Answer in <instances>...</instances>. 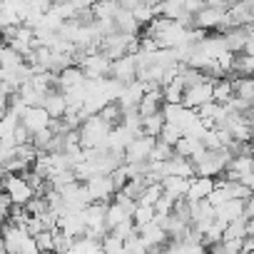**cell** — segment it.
Returning <instances> with one entry per match:
<instances>
[{"mask_svg": "<svg viewBox=\"0 0 254 254\" xmlns=\"http://www.w3.org/2000/svg\"><path fill=\"white\" fill-rule=\"evenodd\" d=\"M157 137H147V135H137L127 142V147L122 150V157H125V165H132V162H147L150 160V152L155 147Z\"/></svg>", "mask_w": 254, "mask_h": 254, "instance_id": "cell-1", "label": "cell"}, {"mask_svg": "<svg viewBox=\"0 0 254 254\" xmlns=\"http://www.w3.org/2000/svg\"><path fill=\"white\" fill-rule=\"evenodd\" d=\"M192 28H199V30H227V8H209L204 5L199 13L192 15Z\"/></svg>", "mask_w": 254, "mask_h": 254, "instance_id": "cell-2", "label": "cell"}, {"mask_svg": "<svg viewBox=\"0 0 254 254\" xmlns=\"http://www.w3.org/2000/svg\"><path fill=\"white\" fill-rule=\"evenodd\" d=\"M3 192L8 194L10 204H20V207L33 197V190L28 187V182L20 175H5L3 177Z\"/></svg>", "mask_w": 254, "mask_h": 254, "instance_id": "cell-3", "label": "cell"}, {"mask_svg": "<svg viewBox=\"0 0 254 254\" xmlns=\"http://www.w3.org/2000/svg\"><path fill=\"white\" fill-rule=\"evenodd\" d=\"M204 102H212V82H197V85H190L182 90V100H180L182 107L197 110Z\"/></svg>", "mask_w": 254, "mask_h": 254, "instance_id": "cell-4", "label": "cell"}, {"mask_svg": "<svg viewBox=\"0 0 254 254\" xmlns=\"http://www.w3.org/2000/svg\"><path fill=\"white\" fill-rule=\"evenodd\" d=\"M85 77H110V60L102 53H90L77 65Z\"/></svg>", "mask_w": 254, "mask_h": 254, "instance_id": "cell-5", "label": "cell"}, {"mask_svg": "<svg viewBox=\"0 0 254 254\" xmlns=\"http://www.w3.org/2000/svg\"><path fill=\"white\" fill-rule=\"evenodd\" d=\"M87 187V194H90V202H110V197L115 194V187L110 182L107 175H95L85 182Z\"/></svg>", "mask_w": 254, "mask_h": 254, "instance_id": "cell-6", "label": "cell"}, {"mask_svg": "<svg viewBox=\"0 0 254 254\" xmlns=\"http://www.w3.org/2000/svg\"><path fill=\"white\" fill-rule=\"evenodd\" d=\"M110 77L120 80V82H132L135 80V55H122L117 60L110 63Z\"/></svg>", "mask_w": 254, "mask_h": 254, "instance_id": "cell-7", "label": "cell"}, {"mask_svg": "<svg viewBox=\"0 0 254 254\" xmlns=\"http://www.w3.org/2000/svg\"><path fill=\"white\" fill-rule=\"evenodd\" d=\"M142 95H145V85H142L140 80L127 82V85H125V90H122V95L117 97L120 110H135V107H137V102L142 100Z\"/></svg>", "mask_w": 254, "mask_h": 254, "instance_id": "cell-8", "label": "cell"}, {"mask_svg": "<svg viewBox=\"0 0 254 254\" xmlns=\"http://www.w3.org/2000/svg\"><path fill=\"white\" fill-rule=\"evenodd\" d=\"M135 232H137V237L142 239L145 247H165V242L170 239V237L165 234V229H162L160 224H155V222L142 224V227H135Z\"/></svg>", "mask_w": 254, "mask_h": 254, "instance_id": "cell-9", "label": "cell"}, {"mask_svg": "<svg viewBox=\"0 0 254 254\" xmlns=\"http://www.w3.org/2000/svg\"><path fill=\"white\" fill-rule=\"evenodd\" d=\"M48 122H50V117H48V112H45L43 107H28V110H25V115L20 117V125L25 127V130H28L30 135H33V132H38V130H45Z\"/></svg>", "mask_w": 254, "mask_h": 254, "instance_id": "cell-10", "label": "cell"}, {"mask_svg": "<svg viewBox=\"0 0 254 254\" xmlns=\"http://www.w3.org/2000/svg\"><path fill=\"white\" fill-rule=\"evenodd\" d=\"M214 187V180L212 177H190V187H187V194L185 199L187 202H199V199H207V194L212 192Z\"/></svg>", "mask_w": 254, "mask_h": 254, "instance_id": "cell-11", "label": "cell"}, {"mask_svg": "<svg viewBox=\"0 0 254 254\" xmlns=\"http://www.w3.org/2000/svg\"><path fill=\"white\" fill-rule=\"evenodd\" d=\"M33 28H28V25H18V30H15V38L8 43L15 53H20L23 55V60L33 53Z\"/></svg>", "mask_w": 254, "mask_h": 254, "instance_id": "cell-12", "label": "cell"}, {"mask_svg": "<svg viewBox=\"0 0 254 254\" xmlns=\"http://www.w3.org/2000/svg\"><path fill=\"white\" fill-rule=\"evenodd\" d=\"M40 107L48 112V117H50V120H58V117H63V115H65L67 102H65V97H63V92H60V90H50V92L43 97Z\"/></svg>", "mask_w": 254, "mask_h": 254, "instance_id": "cell-13", "label": "cell"}, {"mask_svg": "<svg viewBox=\"0 0 254 254\" xmlns=\"http://www.w3.org/2000/svg\"><path fill=\"white\" fill-rule=\"evenodd\" d=\"M82 82H85V75H82V70L77 65H70V67H65V70L58 72V87H60V92H70L72 87H80Z\"/></svg>", "mask_w": 254, "mask_h": 254, "instance_id": "cell-14", "label": "cell"}, {"mask_svg": "<svg viewBox=\"0 0 254 254\" xmlns=\"http://www.w3.org/2000/svg\"><path fill=\"white\" fill-rule=\"evenodd\" d=\"M160 187H162V194H167V197H172V199L177 202V199H182V197L187 194L190 180H185V177H175V175H167V177H162Z\"/></svg>", "mask_w": 254, "mask_h": 254, "instance_id": "cell-15", "label": "cell"}, {"mask_svg": "<svg viewBox=\"0 0 254 254\" xmlns=\"http://www.w3.org/2000/svg\"><path fill=\"white\" fill-rule=\"evenodd\" d=\"M165 172L167 175H175V177H194V165L187 160V157H180V155H172V160L165 162Z\"/></svg>", "mask_w": 254, "mask_h": 254, "instance_id": "cell-16", "label": "cell"}, {"mask_svg": "<svg viewBox=\"0 0 254 254\" xmlns=\"http://www.w3.org/2000/svg\"><path fill=\"white\" fill-rule=\"evenodd\" d=\"M252 70H254V55H244V53L232 55L229 72H234V77H252Z\"/></svg>", "mask_w": 254, "mask_h": 254, "instance_id": "cell-17", "label": "cell"}, {"mask_svg": "<svg viewBox=\"0 0 254 254\" xmlns=\"http://www.w3.org/2000/svg\"><path fill=\"white\" fill-rule=\"evenodd\" d=\"M232 95L244 100V102H252L254 100V80L252 77H234L232 80Z\"/></svg>", "mask_w": 254, "mask_h": 254, "instance_id": "cell-18", "label": "cell"}, {"mask_svg": "<svg viewBox=\"0 0 254 254\" xmlns=\"http://www.w3.org/2000/svg\"><path fill=\"white\" fill-rule=\"evenodd\" d=\"M23 60L20 53H15L8 43H0V70H10V67H18Z\"/></svg>", "mask_w": 254, "mask_h": 254, "instance_id": "cell-19", "label": "cell"}, {"mask_svg": "<svg viewBox=\"0 0 254 254\" xmlns=\"http://www.w3.org/2000/svg\"><path fill=\"white\" fill-rule=\"evenodd\" d=\"M162 125H165V117H162V112H155V115H150V117H142L140 135L157 137V135H160V130H162Z\"/></svg>", "mask_w": 254, "mask_h": 254, "instance_id": "cell-20", "label": "cell"}, {"mask_svg": "<svg viewBox=\"0 0 254 254\" xmlns=\"http://www.w3.org/2000/svg\"><path fill=\"white\" fill-rule=\"evenodd\" d=\"M90 10H92L95 20H112V18H115V13H117L120 8H117L115 0H97V3H95Z\"/></svg>", "mask_w": 254, "mask_h": 254, "instance_id": "cell-21", "label": "cell"}, {"mask_svg": "<svg viewBox=\"0 0 254 254\" xmlns=\"http://www.w3.org/2000/svg\"><path fill=\"white\" fill-rule=\"evenodd\" d=\"M229 97H232V82L229 80H214L212 82V102L227 105Z\"/></svg>", "mask_w": 254, "mask_h": 254, "instance_id": "cell-22", "label": "cell"}, {"mask_svg": "<svg viewBox=\"0 0 254 254\" xmlns=\"http://www.w3.org/2000/svg\"><path fill=\"white\" fill-rule=\"evenodd\" d=\"M97 115H100V120H102L107 127H117V125H120V120H122V110H120V105H117V102H107Z\"/></svg>", "mask_w": 254, "mask_h": 254, "instance_id": "cell-23", "label": "cell"}, {"mask_svg": "<svg viewBox=\"0 0 254 254\" xmlns=\"http://www.w3.org/2000/svg\"><path fill=\"white\" fill-rule=\"evenodd\" d=\"M100 249H102V254H125V239H120V237L107 232L100 239Z\"/></svg>", "mask_w": 254, "mask_h": 254, "instance_id": "cell-24", "label": "cell"}, {"mask_svg": "<svg viewBox=\"0 0 254 254\" xmlns=\"http://www.w3.org/2000/svg\"><path fill=\"white\" fill-rule=\"evenodd\" d=\"M125 217H127V214H125V209H122L117 202H107V209H105V227H107V232H110L115 224H120Z\"/></svg>", "mask_w": 254, "mask_h": 254, "instance_id": "cell-25", "label": "cell"}, {"mask_svg": "<svg viewBox=\"0 0 254 254\" xmlns=\"http://www.w3.org/2000/svg\"><path fill=\"white\" fill-rule=\"evenodd\" d=\"M162 194V187H160V182H152V185H145V190L140 192V197H137V204H147V207H152L155 202H157V197Z\"/></svg>", "mask_w": 254, "mask_h": 254, "instance_id": "cell-26", "label": "cell"}, {"mask_svg": "<svg viewBox=\"0 0 254 254\" xmlns=\"http://www.w3.org/2000/svg\"><path fill=\"white\" fill-rule=\"evenodd\" d=\"M182 137V130L177 125H170V122H165L162 125V130H160V135H157V140L160 142H165V145H172L175 147V142Z\"/></svg>", "mask_w": 254, "mask_h": 254, "instance_id": "cell-27", "label": "cell"}, {"mask_svg": "<svg viewBox=\"0 0 254 254\" xmlns=\"http://www.w3.org/2000/svg\"><path fill=\"white\" fill-rule=\"evenodd\" d=\"M172 155H175V150H172V145H165V142H155V147H152V152H150V160L147 162H167V160H172Z\"/></svg>", "mask_w": 254, "mask_h": 254, "instance_id": "cell-28", "label": "cell"}, {"mask_svg": "<svg viewBox=\"0 0 254 254\" xmlns=\"http://www.w3.org/2000/svg\"><path fill=\"white\" fill-rule=\"evenodd\" d=\"M33 239H35V247H38V252H40V254L55 252V239H53V232H50V229H43V232H38Z\"/></svg>", "mask_w": 254, "mask_h": 254, "instance_id": "cell-29", "label": "cell"}, {"mask_svg": "<svg viewBox=\"0 0 254 254\" xmlns=\"http://www.w3.org/2000/svg\"><path fill=\"white\" fill-rule=\"evenodd\" d=\"M155 219V207H147V204H137L135 212H132V222L135 227H142V224H150Z\"/></svg>", "mask_w": 254, "mask_h": 254, "instance_id": "cell-30", "label": "cell"}, {"mask_svg": "<svg viewBox=\"0 0 254 254\" xmlns=\"http://www.w3.org/2000/svg\"><path fill=\"white\" fill-rule=\"evenodd\" d=\"M110 234H115V237H120V239H130V237L135 234V222H132V217H125L120 224H115V227L110 229Z\"/></svg>", "mask_w": 254, "mask_h": 254, "instance_id": "cell-31", "label": "cell"}, {"mask_svg": "<svg viewBox=\"0 0 254 254\" xmlns=\"http://www.w3.org/2000/svg\"><path fill=\"white\" fill-rule=\"evenodd\" d=\"M107 177H110V182H112L115 192H117V190H122V187L127 185V180H130V177H127V167H125V165L115 167V170H112V172H110Z\"/></svg>", "mask_w": 254, "mask_h": 254, "instance_id": "cell-32", "label": "cell"}, {"mask_svg": "<svg viewBox=\"0 0 254 254\" xmlns=\"http://www.w3.org/2000/svg\"><path fill=\"white\" fill-rule=\"evenodd\" d=\"M125 254H147V247L142 244V239L137 237V232L130 239H125Z\"/></svg>", "mask_w": 254, "mask_h": 254, "instance_id": "cell-33", "label": "cell"}, {"mask_svg": "<svg viewBox=\"0 0 254 254\" xmlns=\"http://www.w3.org/2000/svg\"><path fill=\"white\" fill-rule=\"evenodd\" d=\"M155 15H157V8H150V5H140V8L132 10V18H135L140 25H147Z\"/></svg>", "mask_w": 254, "mask_h": 254, "instance_id": "cell-34", "label": "cell"}, {"mask_svg": "<svg viewBox=\"0 0 254 254\" xmlns=\"http://www.w3.org/2000/svg\"><path fill=\"white\" fill-rule=\"evenodd\" d=\"M53 239H55V252H58V254H63V252L72 249V244H75V239H72V237H67V234H63L60 229H55V232H53Z\"/></svg>", "mask_w": 254, "mask_h": 254, "instance_id": "cell-35", "label": "cell"}, {"mask_svg": "<svg viewBox=\"0 0 254 254\" xmlns=\"http://www.w3.org/2000/svg\"><path fill=\"white\" fill-rule=\"evenodd\" d=\"M152 207H155V214H170V212L175 209V199L167 197V194H160L157 202H155Z\"/></svg>", "mask_w": 254, "mask_h": 254, "instance_id": "cell-36", "label": "cell"}, {"mask_svg": "<svg viewBox=\"0 0 254 254\" xmlns=\"http://www.w3.org/2000/svg\"><path fill=\"white\" fill-rule=\"evenodd\" d=\"M13 142H15V145H30V132L25 130L20 122H18L15 130H13Z\"/></svg>", "mask_w": 254, "mask_h": 254, "instance_id": "cell-37", "label": "cell"}, {"mask_svg": "<svg viewBox=\"0 0 254 254\" xmlns=\"http://www.w3.org/2000/svg\"><path fill=\"white\" fill-rule=\"evenodd\" d=\"M182 8H185V13L194 15V13H199L204 8V0H182Z\"/></svg>", "mask_w": 254, "mask_h": 254, "instance_id": "cell-38", "label": "cell"}, {"mask_svg": "<svg viewBox=\"0 0 254 254\" xmlns=\"http://www.w3.org/2000/svg\"><path fill=\"white\" fill-rule=\"evenodd\" d=\"M10 95H13V90L5 85V82H0V110H8V100H10Z\"/></svg>", "mask_w": 254, "mask_h": 254, "instance_id": "cell-39", "label": "cell"}, {"mask_svg": "<svg viewBox=\"0 0 254 254\" xmlns=\"http://www.w3.org/2000/svg\"><path fill=\"white\" fill-rule=\"evenodd\" d=\"M18 254H40L38 247H35V239H33V237H25L23 244H20V252H18Z\"/></svg>", "mask_w": 254, "mask_h": 254, "instance_id": "cell-40", "label": "cell"}, {"mask_svg": "<svg viewBox=\"0 0 254 254\" xmlns=\"http://www.w3.org/2000/svg\"><path fill=\"white\" fill-rule=\"evenodd\" d=\"M254 252V239L252 237H244L242 239V254H252Z\"/></svg>", "mask_w": 254, "mask_h": 254, "instance_id": "cell-41", "label": "cell"}, {"mask_svg": "<svg viewBox=\"0 0 254 254\" xmlns=\"http://www.w3.org/2000/svg\"><path fill=\"white\" fill-rule=\"evenodd\" d=\"M232 3V0H204V5H209V8H227Z\"/></svg>", "mask_w": 254, "mask_h": 254, "instance_id": "cell-42", "label": "cell"}, {"mask_svg": "<svg viewBox=\"0 0 254 254\" xmlns=\"http://www.w3.org/2000/svg\"><path fill=\"white\" fill-rule=\"evenodd\" d=\"M65 3H75V0H53V5H65Z\"/></svg>", "mask_w": 254, "mask_h": 254, "instance_id": "cell-43", "label": "cell"}, {"mask_svg": "<svg viewBox=\"0 0 254 254\" xmlns=\"http://www.w3.org/2000/svg\"><path fill=\"white\" fill-rule=\"evenodd\" d=\"M0 194H3V180H0Z\"/></svg>", "mask_w": 254, "mask_h": 254, "instance_id": "cell-44", "label": "cell"}, {"mask_svg": "<svg viewBox=\"0 0 254 254\" xmlns=\"http://www.w3.org/2000/svg\"><path fill=\"white\" fill-rule=\"evenodd\" d=\"M48 254H58V252H48Z\"/></svg>", "mask_w": 254, "mask_h": 254, "instance_id": "cell-45", "label": "cell"}, {"mask_svg": "<svg viewBox=\"0 0 254 254\" xmlns=\"http://www.w3.org/2000/svg\"><path fill=\"white\" fill-rule=\"evenodd\" d=\"M0 117H3V110H0Z\"/></svg>", "mask_w": 254, "mask_h": 254, "instance_id": "cell-46", "label": "cell"}]
</instances>
